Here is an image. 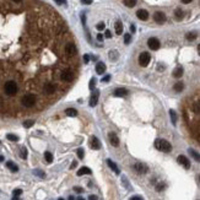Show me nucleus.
Returning a JSON list of instances; mask_svg holds the SVG:
<instances>
[{
    "label": "nucleus",
    "mask_w": 200,
    "mask_h": 200,
    "mask_svg": "<svg viewBox=\"0 0 200 200\" xmlns=\"http://www.w3.org/2000/svg\"><path fill=\"white\" fill-rule=\"evenodd\" d=\"M44 158H46V161H47L48 163H52V162H53V155L49 152V151H46V152H44Z\"/></svg>",
    "instance_id": "nucleus-28"
},
{
    "label": "nucleus",
    "mask_w": 200,
    "mask_h": 200,
    "mask_svg": "<svg viewBox=\"0 0 200 200\" xmlns=\"http://www.w3.org/2000/svg\"><path fill=\"white\" fill-rule=\"evenodd\" d=\"M136 16H137V19H140L141 21H146V20L149 19V12L146 10H144V9H140V10H137Z\"/></svg>",
    "instance_id": "nucleus-10"
},
{
    "label": "nucleus",
    "mask_w": 200,
    "mask_h": 200,
    "mask_svg": "<svg viewBox=\"0 0 200 200\" xmlns=\"http://www.w3.org/2000/svg\"><path fill=\"white\" fill-rule=\"evenodd\" d=\"M154 20H155V22H157V23H163L164 21H166V15H164L162 11H157V12H155V15H154Z\"/></svg>",
    "instance_id": "nucleus-7"
},
{
    "label": "nucleus",
    "mask_w": 200,
    "mask_h": 200,
    "mask_svg": "<svg viewBox=\"0 0 200 200\" xmlns=\"http://www.w3.org/2000/svg\"><path fill=\"white\" fill-rule=\"evenodd\" d=\"M96 28H97L98 31H102V30H105V23L103 22H100L97 26H96Z\"/></svg>",
    "instance_id": "nucleus-40"
},
{
    "label": "nucleus",
    "mask_w": 200,
    "mask_h": 200,
    "mask_svg": "<svg viewBox=\"0 0 200 200\" xmlns=\"http://www.w3.org/2000/svg\"><path fill=\"white\" fill-rule=\"evenodd\" d=\"M91 147H92L93 150H100V149H101V142H100V140H98L96 136H92V137H91Z\"/></svg>",
    "instance_id": "nucleus-12"
},
{
    "label": "nucleus",
    "mask_w": 200,
    "mask_h": 200,
    "mask_svg": "<svg viewBox=\"0 0 200 200\" xmlns=\"http://www.w3.org/2000/svg\"><path fill=\"white\" fill-rule=\"evenodd\" d=\"M78 157L80 158V160L84 158V150H82V149H78Z\"/></svg>",
    "instance_id": "nucleus-37"
},
{
    "label": "nucleus",
    "mask_w": 200,
    "mask_h": 200,
    "mask_svg": "<svg viewBox=\"0 0 200 200\" xmlns=\"http://www.w3.org/2000/svg\"><path fill=\"white\" fill-rule=\"evenodd\" d=\"M129 200H144L141 196H139V195H135V196H132Z\"/></svg>",
    "instance_id": "nucleus-44"
},
{
    "label": "nucleus",
    "mask_w": 200,
    "mask_h": 200,
    "mask_svg": "<svg viewBox=\"0 0 200 200\" xmlns=\"http://www.w3.org/2000/svg\"><path fill=\"white\" fill-rule=\"evenodd\" d=\"M124 1V5L128 6V8H134L136 5V0H123Z\"/></svg>",
    "instance_id": "nucleus-27"
},
{
    "label": "nucleus",
    "mask_w": 200,
    "mask_h": 200,
    "mask_svg": "<svg viewBox=\"0 0 200 200\" xmlns=\"http://www.w3.org/2000/svg\"><path fill=\"white\" fill-rule=\"evenodd\" d=\"M97 101H98V91H96V92L91 96V98H90V106L95 107L96 105H97Z\"/></svg>",
    "instance_id": "nucleus-14"
},
{
    "label": "nucleus",
    "mask_w": 200,
    "mask_h": 200,
    "mask_svg": "<svg viewBox=\"0 0 200 200\" xmlns=\"http://www.w3.org/2000/svg\"><path fill=\"white\" fill-rule=\"evenodd\" d=\"M88 200H98V198H97V196H96V195H90Z\"/></svg>",
    "instance_id": "nucleus-50"
},
{
    "label": "nucleus",
    "mask_w": 200,
    "mask_h": 200,
    "mask_svg": "<svg viewBox=\"0 0 200 200\" xmlns=\"http://www.w3.org/2000/svg\"><path fill=\"white\" fill-rule=\"evenodd\" d=\"M3 160H4V157H3V156H0V161H3Z\"/></svg>",
    "instance_id": "nucleus-60"
},
{
    "label": "nucleus",
    "mask_w": 200,
    "mask_h": 200,
    "mask_svg": "<svg viewBox=\"0 0 200 200\" xmlns=\"http://www.w3.org/2000/svg\"><path fill=\"white\" fill-rule=\"evenodd\" d=\"M95 85H96V79L95 78H92L91 80H90V90H93L95 88Z\"/></svg>",
    "instance_id": "nucleus-35"
},
{
    "label": "nucleus",
    "mask_w": 200,
    "mask_h": 200,
    "mask_svg": "<svg viewBox=\"0 0 200 200\" xmlns=\"http://www.w3.org/2000/svg\"><path fill=\"white\" fill-rule=\"evenodd\" d=\"M6 167H8L11 172H17V171H19V167H17L14 162H11V161H8V162H6Z\"/></svg>",
    "instance_id": "nucleus-20"
},
{
    "label": "nucleus",
    "mask_w": 200,
    "mask_h": 200,
    "mask_svg": "<svg viewBox=\"0 0 200 200\" xmlns=\"http://www.w3.org/2000/svg\"><path fill=\"white\" fill-rule=\"evenodd\" d=\"M130 31H132L133 33H135V31H136V28H135V26H134V25H132V26H130Z\"/></svg>",
    "instance_id": "nucleus-52"
},
{
    "label": "nucleus",
    "mask_w": 200,
    "mask_h": 200,
    "mask_svg": "<svg viewBox=\"0 0 200 200\" xmlns=\"http://www.w3.org/2000/svg\"><path fill=\"white\" fill-rule=\"evenodd\" d=\"M21 194H22L21 189H15V190H14V196H20Z\"/></svg>",
    "instance_id": "nucleus-39"
},
{
    "label": "nucleus",
    "mask_w": 200,
    "mask_h": 200,
    "mask_svg": "<svg viewBox=\"0 0 200 200\" xmlns=\"http://www.w3.org/2000/svg\"><path fill=\"white\" fill-rule=\"evenodd\" d=\"M21 103L25 106V107H32L34 103H36V97H34V95H25L22 100H21Z\"/></svg>",
    "instance_id": "nucleus-3"
},
{
    "label": "nucleus",
    "mask_w": 200,
    "mask_h": 200,
    "mask_svg": "<svg viewBox=\"0 0 200 200\" xmlns=\"http://www.w3.org/2000/svg\"><path fill=\"white\" fill-rule=\"evenodd\" d=\"M33 124H34V122H33V120H26V122L23 123V127H25V128H31V127L33 125Z\"/></svg>",
    "instance_id": "nucleus-34"
},
{
    "label": "nucleus",
    "mask_w": 200,
    "mask_h": 200,
    "mask_svg": "<svg viewBox=\"0 0 200 200\" xmlns=\"http://www.w3.org/2000/svg\"><path fill=\"white\" fill-rule=\"evenodd\" d=\"M181 1L183 3V4H189V3H191L193 0H181Z\"/></svg>",
    "instance_id": "nucleus-54"
},
{
    "label": "nucleus",
    "mask_w": 200,
    "mask_h": 200,
    "mask_svg": "<svg viewBox=\"0 0 200 200\" xmlns=\"http://www.w3.org/2000/svg\"><path fill=\"white\" fill-rule=\"evenodd\" d=\"M74 190L76 191V193H82V191H84V189L80 188V187H74Z\"/></svg>",
    "instance_id": "nucleus-45"
},
{
    "label": "nucleus",
    "mask_w": 200,
    "mask_h": 200,
    "mask_svg": "<svg viewBox=\"0 0 200 200\" xmlns=\"http://www.w3.org/2000/svg\"><path fill=\"white\" fill-rule=\"evenodd\" d=\"M195 38H196V33H194V32H190V33L187 34V39L188 41H194Z\"/></svg>",
    "instance_id": "nucleus-32"
},
{
    "label": "nucleus",
    "mask_w": 200,
    "mask_h": 200,
    "mask_svg": "<svg viewBox=\"0 0 200 200\" xmlns=\"http://www.w3.org/2000/svg\"><path fill=\"white\" fill-rule=\"evenodd\" d=\"M173 88H174L176 92H182L183 88H184V84L183 82H177V84L173 86Z\"/></svg>",
    "instance_id": "nucleus-26"
},
{
    "label": "nucleus",
    "mask_w": 200,
    "mask_h": 200,
    "mask_svg": "<svg viewBox=\"0 0 200 200\" xmlns=\"http://www.w3.org/2000/svg\"><path fill=\"white\" fill-rule=\"evenodd\" d=\"M106 37H107V38H111V37H112V33H111V31H108V30L106 31Z\"/></svg>",
    "instance_id": "nucleus-49"
},
{
    "label": "nucleus",
    "mask_w": 200,
    "mask_h": 200,
    "mask_svg": "<svg viewBox=\"0 0 200 200\" xmlns=\"http://www.w3.org/2000/svg\"><path fill=\"white\" fill-rule=\"evenodd\" d=\"M17 90H19V87H17V85H16V82L12 81V80L8 81V82L5 84V86H4V91H5V93L8 95V96L16 95Z\"/></svg>",
    "instance_id": "nucleus-2"
},
{
    "label": "nucleus",
    "mask_w": 200,
    "mask_h": 200,
    "mask_svg": "<svg viewBox=\"0 0 200 200\" xmlns=\"http://www.w3.org/2000/svg\"><path fill=\"white\" fill-rule=\"evenodd\" d=\"M81 21H82V23L85 25V22H86V17H85V15H81Z\"/></svg>",
    "instance_id": "nucleus-53"
},
{
    "label": "nucleus",
    "mask_w": 200,
    "mask_h": 200,
    "mask_svg": "<svg viewBox=\"0 0 200 200\" xmlns=\"http://www.w3.org/2000/svg\"><path fill=\"white\" fill-rule=\"evenodd\" d=\"M81 3H82V4H87V5H90V4H92V0H81Z\"/></svg>",
    "instance_id": "nucleus-46"
},
{
    "label": "nucleus",
    "mask_w": 200,
    "mask_h": 200,
    "mask_svg": "<svg viewBox=\"0 0 200 200\" xmlns=\"http://www.w3.org/2000/svg\"><path fill=\"white\" fill-rule=\"evenodd\" d=\"M58 200H64V199H63V198H59V199H58Z\"/></svg>",
    "instance_id": "nucleus-62"
},
{
    "label": "nucleus",
    "mask_w": 200,
    "mask_h": 200,
    "mask_svg": "<svg viewBox=\"0 0 200 200\" xmlns=\"http://www.w3.org/2000/svg\"><path fill=\"white\" fill-rule=\"evenodd\" d=\"M65 114L69 115V117H75L78 114V111L75 108H66L65 109Z\"/></svg>",
    "instance_id": "nucleus-23"
},
{
    "label": "nucleus",
    "mask_w": 200,
    "mask_h": 200,
    "mask_svg": "<svg viewBox=\"0 0 200 200\" xmlns=\"http://www.w3.org/2000/svg\"><path fill=\"white\" fill-rule=\"evenodd\" d=\"M84 174H91V169L88 167H82L78 171V176H84Z\"/></svg>",
    "instance_id": "nucleus-21"
},
{
    "label": "nucleus",
    "mask_w": 200,
    "mask_h": 200,
    "mask_svg": "<svg viewBox=\"0 0 200 200\" xmlns=\"http://www.w3.org/2000/svg\"><path fill=\"white\" fill-rule=\"evenodd\" d=\"M26 157H27V150H26V147H22L21 149V158L25 160Z\"/></svg>",
    "instance_id": "nucleus-38"
},
{
    "label": "nucleus",
    "mask_w": 200,
    "mask_h": 200,
    "mask_svg": "<svg viewBox=\"0 0 200 200\" xmlns=\"http://www.w3.org/2000/svg\"><path fill=\"white\" fill-rule=\"evenodd\" d=\"M97 41L102 42V41H103V34H101V33H98V34H97Z\"/></svg>",
    "instance_id": "nucleus-48"
},
{
    "label": "nucleus",
    "mask_w": 200,
    "mask_h": 200,
    "mask_svg": "<svg viewBox=\"0 0 200 200\" xmlns=\"http://www.w3.org/2000/svg\"><path fill=\"white\" fill-rule=\"evenodd\" d=\"M84 61H85V63H88V61H90V57H88V54H85V56H84Z\"/></svg>",
    "instance_id": "nucleus-47"
},
{
    "label": "nucleus",
    "mask_w": 200,
    "mask_h": 200,
    "mask_svg": "<svg viewBox=\"0 0 200 200\" xmlns=\"http://www.w3.org/2000/svg\"><path fill=\"white\" fill-rule=\"evenodd\" d=\"M33 173H34V174H36V176H38V177H41V178H44V177H46V174H44V172H42V171H39V169H36V171H34V172H33Z\"/></svg>",
    "instance_id": "nucleus-33"
},
{
    "label": "nucleus",
    "mask_w": 200,
    "mask_h": 200,
    "mask_svg": "<svg viewBox=\"0 0 200 200\" xmlns=\"http://www.w3.org/2000/svg\"><path fill=\"white\" fill-rule=\"evenodd\" d=\"M105 71H106V65H105V63H97V65H96V73H97L98 75H102V74H105Z\"/></svg>",
    "instance_id": "nucleus-13"
},
{
    "label": "nucleus",
    "mask_w": 200,
    "mask_h": 200,
    "mask_svg": "<svg viewBox=\"0 0 200 200\" xmlns=\"http://www.w3.org/2000/svg\"><path fill=\"white\" fill-rule=\"evenodd\" d=\"M73 78H74V74H73L71 70H69V69H66V70H64L63 73H61V80L63 81L69 82V81L73 80Z\"/></svg>",
    "instance_id": "nucleus-8"
},
{
    "label": "nucleus",
    "mask_w": 200,
    "mask_h": 200,
    "mask_svg": "<svg viewBox=\"0 0 200 200\" xmlns=\"http://www.w3.org/2000/svg\"><path fill=\"white\" fill-rule=\"evenodd\" d=\"M130 41H132V36H130L129 33H125V34H124V43H125V44H129Z\"/></svg>",
    "instance_id": "nucleus-31"
},
{
    "label": "nucleus",
    "mask_w": 200,
    "mask_h": 200,
    "mask_svg": "<svg viewBox=\"0 0 200 200\" xmlns=\"http://www.w3.org/2000/svg\"><path fill=\"white\" fill-rule=\"evenodd\" d=\"M115 33L117 34L123 33V23L120 21H117V23H115Z\"/></svg>",
    "instance_id": "nucleus-24"
},
{
    "label": "nucleus",
    "mask_w": 200,
    "mask_h": 200,
    "mask_svg": "<svg viewBox=\"0 0 200 200\" xmlns=\"http://www.w3.org/2000/svg\"><path fill=\"white\" fill-rule=\"evenodd\" d=\"M12 200H20V199H19V196H14Z\"/></svg>",
    "instance_id": "nucleus-55"
},
{
    "label": "nucleus",
    "mask_w": 200,
    "mask_h": 200,
    "mask_svg": "<svg viewBox=\"0 0 200 200\" xmlns=\"http://www.w3.org/2000/svg\"><path fill=\"white\" fill-rule=\"evenodd\" d=\"M150 60H151V57H150V54L147 52H142L139 56V64L141 66H147L149 63H150Z\"/></svg>",
    "instance_id": "nucleus-4"
},
{
    "label": "nucleus",
    "mask_w": 200,
    "mask_h": 200,
    "mask_svg": "<svg viewBox=\"0 0 200 200\" xmlns=\"http://www.w3.org/2000/svg\"><path fill=\"white\" fill-rule=\"evenodd\" d=\"M68 200H75V199H74V196H69V199H68Z\"/></svg>",
    "instance_id": "nucleus-57"
},
{
    "label": "nucleus",
    "mask_w": 200,
    "mask_h": 200,
    "mask_svg": "<svg viewBox=\"0 0 200 200\" xmlns=\"http://www.w3.org/2000/svg\"><path fill=\"white\" fill-rule=\"evenodd\" d=\"M109 80H111V75H107V76H105L102 79V82H108Z\"/></svg>",
    "instance_id": "nucleus-43"
},
{
    "label": "nucleus",
    "mask_w": 200,
    "mask_h": 200,
    "mask_svg": "<svg viewBox=\"0 0 200 200\" xmlns=\"http://www.w3.org/2000/svg\"><path fill=\"white\" fill-rule=\"evenodd\" d=\"M174 16H176V19L178 20V21H181V20L183 19V16H184L183 10H182V9H177L176 12H174Z\"/></svg>",
    "instance_id": "nucleus-25"
},
{
    "label": "nucleus",
    "mask_w": 200,
    "mask_h": 200,
    "mask_svg": "<svg viewBox=\"0 0 200 200\" xmlns=\"http://www.w3.org/2000/svg\"><path fill=\"white\" fill-rule=\"evenodd\" d=\"M12 1H15V3H20V1H22V0H12Z\"/></svg>",
    "instance_id": "nucleus-58"
},
{
    "label": "nucleus",
    "mask_w": 200,
    "mask_h": 200,
    "mask_svg": "<svg viewBox=\"0 0 200 200\" xmlns=\"http://www.w3.org/2000/svg\"><path fill=\"white\" fill-rule=\"evenodd\" d=\"M169 117H171V122L173 124H176L177 123V114H176V112L173 111V109H171L169 111Z\"/></svg>",
    "instance_id": "nucleus-29"
},
{
    "label": "nucleus",
    "mask_w": 200,
    "mask_h": 200,
    "mask_svg": "<svg viewBox=\"0 0 200 200\" xmlns=\"http://www.w3.org/2000/svg\"><path fill=\"white\" fill-rule=\"evenodd\" d=\"M54 91H56V86H54L53 84H47V85H44V92H46V93L52 95V93H54Z\"/></svg>",
    "instance_id": "nucleus-15"
},
{
    "label": "nucleus",
    "mask_w": 200,
    "mask_h": 200,
    "mask_svg": "<svg viewBox=\"0 0 200 200\" xmlns=\"http://www.w3.org/2000/svg\"><path fill=\"white\" fill-rule=\"evenodd\" d=\"M198 179H199V183H200V174H199V177H198Z\"/></svg>",
    "instance_id": "nucleus-61"
},
{
    "label": "nucleus",
    "mask_w": 200,
    "mask_h": 200,
    "mask_svg": "<svg viewBox=\"0 0 200 200\" xmlns=\"http://www.w3.org/2000/svg\"><path fill=\"white\" fill-rule=\"evenodd\" d=\"M76 200H85V199H84V198H81V196H79V198H78Z\"/></svg>",
    "instance_id": "nucleus-59"
},
{
    "label": "nucleus",
    "mask_w": 200,
    "mask_h": 200,
    "mask_svg": "<svg viewBox=\"0 0 200 200\" xmlns=\"http://www.w3.org/2000/svg\"><path fill=\"white\" fill-rule=\"evenodd\" d=\"M155 146L157 150L162 151V152H169L172 150V145L167 140H163V139H157L155 142Z\"/></svg>",
    "instance_id": "nucleus-1"
},
{
    "label": "nucleus",
    "mask_w": 200,
    "mask_h": 200,
    "mask_svg": "<svg viewBox=\"0 0 200 200\" xmlns=\"http://www.w3.org/2000/svg\"><path fill=\"white\" fill-rule=\"evenodd\" d=\"M133 168H134L139 174H144V173H146V172H147V167L145 166L144 163H135L134 166H133Z\"/></svg>",
    "instance_id": "nucleus-9"
},
{
    "label": "nucleus",
    "mask_w": 200,
    "mask_h": 200,
    "mask_svg": "<svg viewBox=\"0 0 200 200\" xmlns=\"http://www.w3.org/2000/svg\"><path fill=\"white\" fill-rule=\"evenodd\" d=\"M147 46H149L150 49L157 51L158 48H160V41H158L156 37H151V38H149V41H147Z\"/></svg>",
    "instance_id": "nucleus-5"
},
{
    "label": "nucleus",
    "mask_w": 200,
    "mask_h": 200,
    "mask_svg": "<svg viewBox=\"0 0 200 200\" xmlns=\"http://www.w3.org/2000/svg\"><path fill=\"white\" fill-rule=\"evenodd\" d=\"M109 141H111V144L113 146H115V147L119 146V139L114 133H109Z\"/></svg>",
    "instance_id": "nucleus-11"
},
{
    "label": "nucleus",
    "mask_w": 200,
    "mask_h": 200,
    "mask_svg": "<svg viewBox=\"0 0 200 200\" xmlns=\"http://www.w3.org/2000/svg\"><path fill=\"white\" fill-rule=\"evenodd\" d=\"M66 53L69 54V56H74V54L76 53V47H75L73 43H69L66 46Z\"/></svg>",
    "instance_id": "nucleus-17"
},
{
    "label": "nucleus",
    "mask_w": 200,
    "mask_h": 200,
    "mask_svg": "<svg viewBox=\"0 0 200 200\" xmlns=\"http://www.w3.org/2000/svg\"><path fill=\"white\" fill-rule=\"evenodd\" d=\"M198 53H199V56H200V44L198 46Z\"/></svg>",
    "instance_id": "nucleus-56"
},
{
    "label": "nucleus",
    "mask_w": 200,
    "mask_h": 200,
    "mask_svg": "<svg viewBox=\"0 0 200 200\" xmlns=\"http://www.w3.org/2000/svg\"><path fill=\"white\" fill-rule=\"evenodd\" d=\"M128 95V90L127 88H117L114 91V96L117 97H123V96Z\"/></svg>",
    "instance_id": "nucleus-16"
},
{
    "label": "nucleus",
    "mask_w": 200,
    "mask_h": 200,
    "mask_svg": "<svg viewBox=\"0 0 200 200\" xmlns=\"http://www.w3.org/2000/svg\"><path fill=\"white\" fill-rule=\"evenodd\" d=\"M164 189V184H158L157 187H156V190L157 191H161V190H163Z\"/></svg>",
    "instance_id": "nucleus-41"
},
{
    "label": "nucleus",
    "mask_w": 200,
    "mask_h": 200,
    "mask_svg": "<svg viewBox=\"0 0 200 200\" xmlns=\"http://www.w3.org/2000/svg\"><path fill=\"white\" fill-rule=\"evenodd\" d=\"M76 164H78V162L76 161H74L73 163H71V166H70V168L73 169V168H75V167H76Z\"/></svg>",
    "instance_id": "nucleus-51"
},
{
    "label": "nucleus",
    "mask_w": 200,
    "mask_h": 200,
    "mask_svg": "<svg viewBox=\"0 0 200 200\" xmlns=\"http://www.w3.org/2000/svg\"><path fill=\"white\" fill-rule=\"evenodd\" d=\"M109 58H111V60H115L117 58H118V57H117V52H109Z\"/></svg>",
    "instance_id": "nucleus-36"
},
{
    "label": "nucleus",
    "mask_w": 200,
    "mask_h": 200,
    "mask_svg": "<svg viewBox=\"0 0 200 200\" xmlns=\"http://www.w3.org/2000/svg\"><path fill=\"white\" fill-rule=\"evenodd\" d=\"M107 164H108L109 167H111V169H112V171H114V172H115V174H119V168L117 167V164H115L112 160H107Z\"/></svg>",
    "instance_id": "nucleus-18"
},
{
    "label": "nucleus",
    "mask_w": 200,
    "mask_h": 200,
    "mask_svg": "<svg viewBox=\"0 0 200 200\" xmlns=\"http://www.w3.org/2000/svg\"><path fill=\"white\" fill-rule=\"evenodd\" d=\"M183 73H184V69H183L182 66H178L177 69H174L173 76H174V78H181L182 75H183Z\"/></svg>",
    "instance_id": "nucleus-19"
},
{
    "label": "nucleus",
    "mask_w": 200,
    "mask_h": 200,
    "mask_svg": "<svg viewBox=\"0 0 200 200\" xmlns=\"http://www.w3.org/2000/svg\"><path fill=\"white\" fill-rule=\"evenodd\" d=\"M177 161H178V163L179 164H182V166L184 167V168H190V162H189V160L187 157H185L184 155H181V156H178V158H177Z\"/></svg>",
    "instance_id": "nucleus-6"
},
{
    "label": "nucleus",
    "mask_w": 200,
    "mask_h": 200,
    "mask_svg": "<svg viewBox=\"0 0 200 200\" xmlns=\"http://www.w3.org/2000/svg\"><path fill=\"white\" fill-rule=\"evenodd\" d=\"M58 5H65L66 4V0H54Z\"/></svg>",
    "instance_id": "nucleus-42"
},
{
    "label": "nucleus",
    "mask_w": 200,
    "mask_h": 200,
    "mask_svg": "<svg viewBox=\"0 0 200 200\" xmlns=\"http://www.w3.org/2000/svg\"><path fill=\"white\" fill-rule=\"evenodd\" d=\"M189 154L191 155V157L194 158L196 162H200V154L199 152H196V151L193 150V149H189Z\"/></svg>",
    "instance_id": "nucleus-22"
},
{
    "label": "nucleus",
    "mask_w": 200,
    "mask_h": 200,
    "mask_svg": "<svg viewBox=\"0 0 200 200\" xmlns=\"http://www.w3.org/2000/svg\"><path fill=\"white\" fill-rule=\"evenodd\" d=\"M6 137H8V140H10V141H19V136L17 135L8 134V135H6Z\"/></svg>",
    "instance_id": "nucleus-30"
}]
</instances>
